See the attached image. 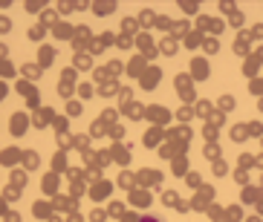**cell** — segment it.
<instances>
[{"label": "cell", "mask_w": 263, "mask_h": 222, "mask_svg": "<svg viewBox=\"0 0 263 222\" xmlns=\"http://www.w3.org/2000/svg\"><path fill=\"white\" fill-rule=\"evenodd\" d=\"M139 222H159V219H154V216H142Z\"/></svg>", "instance_id": "1"}]
</instances>
